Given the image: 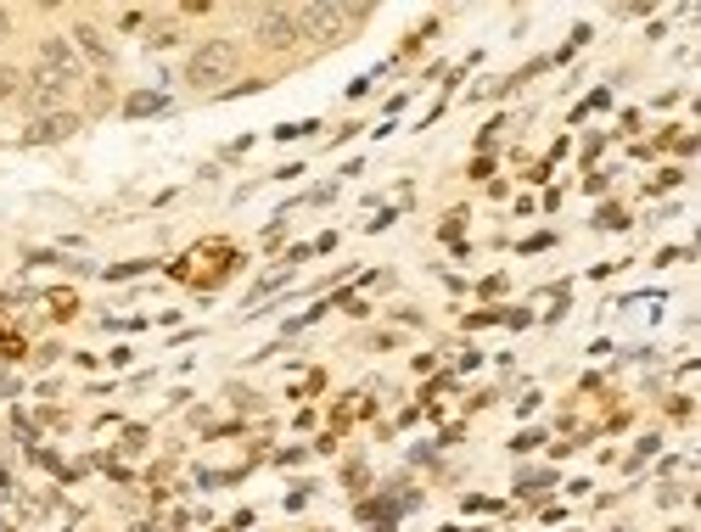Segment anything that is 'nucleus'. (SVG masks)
Returning <instances> with one entry per match:
<instances>
[{"label":"nucleus","mask_w":701,"mask_h":532,"mask_svg":"<svg viewBox=\"0 0 701 532\" xmlns=\"http://www.w3.org/2000/svg\"><path fill=\"white\" fill-rule=\"evenodd\" d=\"M0 34H6V12H0Z\"/></svg>","instance_id":"obj_10"},{"label":"nucleus","mask_w":701,"mask_h":532,"mask_svg":"<svg viewBox=\"0 0 701 532\" xmlns=\"http://www.w3.org/2000/svg\"><path fill=\"white\" fill-rule=\"evenodd\" d=\"M17 84H23V79H17V68H0V101H12Z\"/></svg>","instance_id":"obj_8"},{"label":"nucleus","mask_w":701,"mask_h":532,"mask_svg":"<svg viewBox=\"0 0 701 532\" xmlns=\"http://www.w3.org/2000/svg\"><path fill=\"white\" fill-rule=\"evenodd\" d=\"M236 68H242V45L236 40H202L197 51H191V62H186V84L214 90V84H225Z\"/></svg>","instance_id":"obj_1"},{"label":"nucleus","mask_w":701,"mask_h":532,"mask_svg":"<svg viewBox=\"0 0 701 532\" xmlns=\"http://www.w3.org/2000/svg\"><path fill=\"white\" fill-rule=\"evenodd\" d=\"M253 34H258V45H270V51H287V45L298 40V17L281 12V6H264V12H258V23H253Z\"/></svg>","instance_id":"obj_4"},{"label":"nucleus","mask_w":701,"mask_h":532,"mask_svg":"<svg viewBox=\"0 0 701 532\" xmlns=\"http://www.w3.org/2000/svg\"><path fill=\"white\" fill-rule=\"evenodd\" d=\"M73 129H79V118H73V112H51V118H34V129L23 140H29V146H51V140H68Z\"/></svg>","instance_id":"obj_6"},{"label":"nucleus","mask_w":701,"mask_h":532,"mask_svg":"<svg viewBox=\"0 0 701 532\" xmlns=\"http://www.w3.org/2000/svg\"><path fill=\"white\" fill-rule=\"evenodd\" d=\"M40 68L62 73L68 84H79V51H73L68 40H45V45H40Z\"/></svg>","instance_id":"obj_5"},{"label":"nucleus","mask_w":701,"mask_h":532,"mask_svg":"<svg viewBox=\"0 0 701 532\" xmlns=\"http://www.w3.org/2000/svg\"><path fill=\"white\" fill-rule=\"evenodd\" d=\"M68 90H73V84L62 79V73L40 68V73L29 79V90H23V96H29V107L40 112V118H51V112H68V107H62V101H68Z\"/></svg>","instance_id":"obj_3"},{"label":"nucleus","mask_w":701,"mask_h":532,"mask_svg":"<svg viewBox=\"0 0 701 532\" xmlns=\"http://www.w3.org/2000/svg\"><path fill=\"white\" fill-rule=\"evenodd\" d=\"M292 17H298V34H303V40H320V45H326V40H343V28L359 23L365 12H343V6L315 0V6H298Z\"/></svg>","instance_id":"obj_2"},{"label":"nucleus","mask_w":701,"mask_h":532,"mask_svg":"<svg viewBox=\"0 0 701 532\" xmlns=\"http://www.w3.org/2000/svg\"><path fill=\"white\" fill-rule=\"evenodd\" d=\"M152 45H174V23H158V28H152Z\"/></svg>","instance_id":"obj_9"},{"label":"nucleus","mask_w":701,"mask_h":532,"mask_svg":"<svg viewBox=\"0 0 701 532\" xmlns=\"http://www.w3.org/2000/svg\"><path fill=\"white\" fill-rule=\"evenodd\" d=\"M73 40H79V51H85L90 62H107V56H113V51H107V40H101V28H90V23L73 28Z\"/></svg>","instance_id":"obj_7"}]
</instances>
